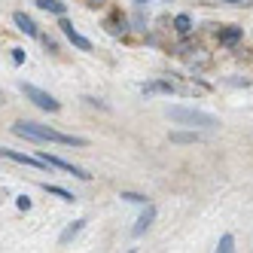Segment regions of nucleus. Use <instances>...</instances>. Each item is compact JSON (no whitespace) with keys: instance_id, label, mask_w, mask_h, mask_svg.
Returning <instances> with one entry per match:
<instances>
[{"instance_id":"12","label":"nucleus","mask_w":253,"mask_h":253,"mask_svg":"<svg viewBox=\"0 0 253 253\" xmlns=\"http://www.w3.org/2000/svg\"><path fill=\"white\" fill-rule=\"evenodd\" d=\"M37 6L43 9V12H55V15H64V3H61V0H37Z\"/></svg>"},{"instance_id":"6","label":"nucleus","mask_w":253,"mask_h":253,"mask_svg":"<svg viewBox=\"0 0 253 253\" xmlns=\"http://www.w3.org/2000/svg\"><path fill=\"white\" fill-rule=\"evenodd\" d=\"M61 31H64V37H67L70 43H74L77 49H83V52H92V43H88V40L83 37V34H80V31H77L74 25H70V22L64 19V15H61Z\"/></svg>"},{"instance_id":"9","label":"nucleus","mask_w":253,"mask_h":253,"mask_svg":"<svg viewBox=\"0 0 253 253\" xmlns=\"http://www.w3.org/2000/svg\"><path fill=\"white\" fill-rule=\"evenodd\" d=\"M140 92L143 95H171L174 92V85L165 83V80H159V83H147V85H140Z\"/></svg>"},{"instance_id":"17","label":"nucleus","mask_w":253,"mask_h":253,"mask_svg":"<svg viewBox=\"0 0 253 253\" xmlns=\"http://www.w3.org/2000/svg\"><path fill=\"white\" fill-rule=\"evenodd\" d=\"M125 202H134V205H147V195H140V192H122Z\"/></svg>"},{"instance_id":"8","label":"nucleus","mask_w":253,"mask_h":253,"mask_svg":"<svg viewBox=\"0 0 253 253\" xmlns=\"http://www.w3.org/2000/svg\"><path fill=\"white\" fill-rule=\"evenodd\" d=\"M153 220H156V208L153 205H147V211H143L140 216H137V226H134V238H140L143 232H147L150 226H153Z\"/></svg>"},{"instance_id":"7","label":"nucleus","mask_w":253,"mask_h":253,"mask_svg":"<svg viewBox=\"0 0 253 253\" xmlns=\"http://www.w3.org/2000/svg\"><path fill=\"white\" fill-rule=\"evenodd\" d=\"M12 22H15V28H19L22 34H28V37H40V31H37V25H34V19H31V15H25V12H15V15H12Z\"/></svg>"},{"instance_id":"22","label":"nucleus","mask_w":253,"mask_h":253,"mask_svg":"<svg viewBox=\"0 0 253 253\" xmlns=\"http://www.w3.org/2000/svg\"><path fill=\"white\" fill-rule=\"evenodd\" d=\"M0 104H3V92H0Z\"/></svg>"},{"instance_id":"11","label":"nucleus","mask_w":253,"mask_h":253,"mask_svg":"<svg viewBox=\"0 0 253 253\" xmlns=\"http://www.w3.org/2000/svg\"><path fill=\"white\" fill-rule=\"evenodd\" d=\"M241 28H226V31H220V43L223 46H235V43H238L241 40Z\"/></svg>"},{"instance_id":"15","label":"nucleus","mask_w":253,"mask_h":253,"mask_svg":"<svg viewBox=\"0 0 253 253\" xmlns=\"http://www.w3.org/2000/svg\"><path fill=\"white\" fill-rule=\"evenodd\" d=\"M174 28H177L180 34H189V31H192V19H189L186 12H180L177 19H174Z\"/></svg>"},{"instance_id":"1","label":"nucleus","mask_w":253,"mask_h":253,"mask_svg":"<svg viewBox=\"0 0 253 253\" xmlns=\"http://www.w3.org/2000/svg\"><path fill=\"white\" fill-rule=\"evenodd\" d=\"M12 134L19 137H28V140H43V143H61V147H85V137H77V134H61L49 125H40V122H15L12 125Z\"/></svg>"},{"instance_id":"3","label":"nucleus","mask_w":253,"mask_h":253,"mask_svg":"<svg viewBox=\"0 0 253 253\" xmlns=\"http://www.w3.org/2000/svg\"><path fill=\"white\" fill-rule=\"evenodd\" d=\"M19 88H22V95H25L28 101H34V104L40 107V110H46V113H58V110H61V104L52 98L49 92H43V88L31 85V83H19Z\"/></svg>"},{"instance_id":"16","label":"nucleus","mask_w":253,"mask_h":253,"mask_svg":"<svg viewBox=\"0 0 253 253\" xmlns=\"http://www.w3.org/2000/svg\"><path fill=\"white\" fill-rule=\"evenodd\" d=\"M216 250H220V253L235 250V238H232V235H223V238H220V247H216Z\"/></svg>"},{"instance_id":"20","label":"nucleus","mask_w":253,"mask_h":253,"mask_svg":"<svg viewBox=\"0 0 253 253\" xmlns=\"http://www.w3.org/2000/svg\"><path fill=\"white\" fill-rule=\"evenodd\" d=\"M223 3H244V0H223Z\"/></svg>"},{"instance_id":"13","label":"nucleus","mask_w":253,"mask_h":253,"mask_svg":"<svg viewBox=\"0 0 253 253\" xmlns=\"http://www.w3.org/2000/svg\"><path fill=\"white\" fill-rule=\"evenodd\" d=\"M171 140L174 143H198L202 134H195V131H171Z\"/></svg>"},{"instance_id":"21","label":"nucleus","mask_w":253,"mask_h":253,"mask_svg":"<svg viewBox=\"0 0 253 253\" xmlns=\"http://www.w3.org/2000/svg\"><path fill=\"white\" fill-rule=\"evenodd\" d=\"M134 3H150V0H134Z\"/></svg>"},{"instance_id":"4","label":"nucleus","mask_w":253,"mask_h":253,"mask_svg":"<svg viewBox=\"0 0 253 253\" xmlns=\"http://www.w3.org/2000/svg\"><path fill=\"white\" fill-rule=\"evenodd\" d=\"M0 159H9V162H19V165L25 168H49L46 162L40 156H28V153H15V150H6V147H0Z\"/></svg>"},{"instance_id":"14","label":"nucleus","mask_w":253,"mask_h":253,"mask_svg":"<svg viewBox=\"0 0 253 253\" xmlns=\"http://www.w3.org/2000/svg\"><path fill=\"white\" fill-rule=\"evenodd\" d=\"M43 189H46L49 195H58L61 202H77V195H74V192H67V189H61V186H52V183H43Z\"/></svg>"},{"instance_id":"18","label":"nucleus","mask_w":253,"mask_h":253,"mask_svg":"<svg viewBox=\"0 0 253 253\" xmlns=\"http://www.w3.org/2000/svg\"><path fill=\"white\" fill-rule=\"evenodd\" d=\"M15 205H19V211H31V198L28 195H19V198H15Z\"/></svg>"},{"instance_id":"10","label":"nucleus","mask_w":253,"mask_h":253,"mask_svg":"<svg viewBox=\"0 0 253 253\" xmlns=\"http://www.w3.org/2000/svg\"><path fill=\"white\" fill-rule=\"evenodd\" d=\"M83 223H85V220H74V223H70V226H67V229L58 235V244H70V241H74L77 235L83 232Z\"/></svg>"},{"instance_id":"5","label":"nucleus","mask_w":253,"mask_h":253,"mask_svg":"<svg viewBox=\"0 0 253 253\" xmlns=\"http://www.w3.org/2000/svg\"><path fill=\"white\" fill-rule=\"evenodd\" d=\"M40 159L46 162L49 168H58V171H67V174H74V177H80V180H88L92 174H85L83 168H77L74 162H64V159H58V156H49V153H40Z\"/></svg>"},{"instance_id":"19","label":"nucleus","mask_w":253,"mask_h":253,"mask_svg":"<svg viewBox=\"0 0 253 253\" xmlns=\"http://www.w3.org/2000/svg\"><path fill=\"white\" fill-rule=\"evenodd\" d=\"M12 61L22 64V61H25V49H12Z\"/></svg>"},{"instance_id":"2","label":"nucleus","mask_w":253,"mask_h":253,"mask_svg":"<svg viewBox=\"0 0 253 253\" xmlns=\"http://www.w3.org/2000/svg\"><path fill=\"white\" fill-rule=\"evenodd\" d=\"M165 116L177 125H192V128H220V119L213 113L195 110V107H168Z\"/></svg>"}]
</instances>
